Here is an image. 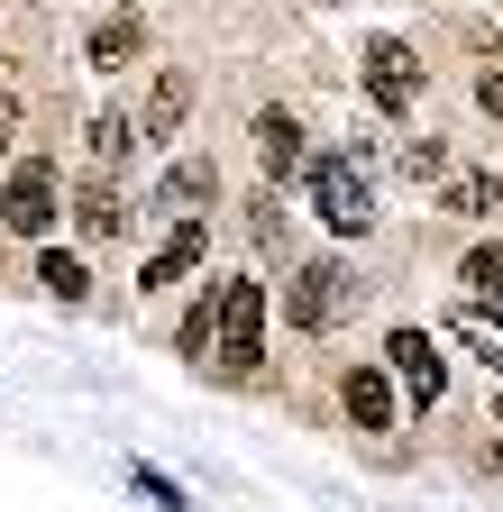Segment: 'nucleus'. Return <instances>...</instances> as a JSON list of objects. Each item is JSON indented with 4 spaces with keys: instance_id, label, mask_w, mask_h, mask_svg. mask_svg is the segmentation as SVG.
Listing matches in <instances>:
<instances>
[{
    "instance_id": "nucleus-1",
    "label": "nucleus",
    "mask_w": 503,
    "mask_h": 512,
    "mask_svg": "<svg viewBox=\"0 0 503 512\" xmlns=\"http://www.w3.org/2000/svg\"><path fill=\"white\" fill-rule=\"evenodd\" d=\"M311 211H321L339 238H357L366 220H375V192H366V165L357 156H321L311 165Z\"/></svg>"
},
{
    "instance_id": "nucleus-2",
    "label": "nucleus",
    "mask_w": 503,
    "mask_h": 512,
    "mask_svg": "<svg viewBox=\"0 0 503 512\" xmlns=\"http://www.w3.org/2000/svg\"><path fill=\"white\" fill-rule=\"evenodd\" d=\"M366 92H375V110H412L421 101V55L403 46V37H366Z\"/></svg>"
},
{
    "instance_id": "nucleus-3",
    "label": "nucleus",
    "mask_w": 503,
    "mask_h": 512,
    "mask_svg": "<svg viewBox=\"0 0 503 512\" xmlns=\"http://www.w3.org/2000/svg\"><path fill=\"white\" fill-rule=\"evenodd\" d=\"M0 229H10V238H46L55 229V165H19L10 174V192H0Z\"/></svg>"
},
{
    "instance_id": "nucleus-4",
    "label": "nucleus",
    "mask_w": 503,
    "mask_h": 512,
    "mask_svg": "<svg viewBox=\"0 0 503 512\" xmlns=\"http://www.w3.org/2000/svg\"><path fill=\"white\" fill-rule=\"evenodd\" d=\"M220 357L257 366L266 357V293L257 284H220Z\"/></svg>"
},
{
    "instance_id": "nucleus-5",
    "label": "nucleus",
    "mask_w": 503,
    "mask_h": 512,
    "mask_svg": "<svg viewBox=\"0 0 503 512\" xmlns=\"http://www.w3.org/2000/svg\"><path fill=\"white\" fill-rule=\"evenodd\" d=\"M339 302H348V275L330 266V256H311V266L293 275V293H284V320H293V330H330Z\"/></svg>"
},
{
    "instance_id": "nucleus-6",
    "label": "nucleus",
    "mask_w": 503,
    "mask_h": 512,
    "mask_svg": "<svg viewBox=\"0 0 503 512\" xmlns=\"http://www.w3.org/2000/svg\"><path fill=\"white\" fill-rule=\"evenodd\" d=\"M202 256H211V229H202V220H174V229H165V247L138 266V293H156V284H183V275L202 266Z\"/></svg>"
},
{
    "instance_id": "nucleus-7",
    "label": "nucleus",
    "mask_w": 503,
    "mask_h": 512,
    "mask_svg": "<svg viewBox=\"0 0 503 512\" xmlns=\"http://www.w3.org/2000/svg\"><path fill=\"white\" fill-rule=\"evenodd\" d=\"M385 357H394V375L412 384L421 403H439V384H449V366H439V348H430L421 330H394V339H385Z\"/></svg>"
},
{
    "instance_id": "nucleus-8",
    "label": "nucleus",
    "mask_w": 503,
    "mask_h": 512,
    "mask_svg": "<svg viewBox=\"0 0 503 512\" xmlns=\"http://www.w3.org/2000/svg\"><path fill=\"white\" fill-rule=\"evenodd\" d=\"M339 394H348V421H357V430H394V384L375 375V366H348Z\"/></svg>"
},
{
    "instance_id": "nucleus-9",
    "label": "nucleus",
    "mask_w": 503,
    "mask_h": 512,
    "mask_svg": "<svg viewBox=\"0 0 503 512\" xmlns=\"http://www.w3.org/2000/svg\"><path fill=\"white\" fill-rule=\"evenodd\" d=\"M183 110H193V74H156V92H147V119H138V138H174V128H183Z\"/></svg>"
},
{
    "instance_id": "nucleus-10",
    "label": "nucleus",
    "mask_w": 503,
    "mask_h": 512,
    "mask_svg": "<svg viewBox=\"0 0 503 512\" xmlns=\"http://www.w3.org/2000/svg\"><path fill=\"white\" fill-rule=\"evenodd\" d=\"M257 156H266V174H275V183L302 165V128H293L284 110H266V119H257Z\"/></svg>"
},
{
    "instance_id": "nucleus-11",
    "label": "nucleus",
    "mask_w": 503,
    "mask_h": 512,
    "mask_svg": "<svg viewBox=\"0 0 503 512\" xmlns=\"http://www.w3.org/2000/svg\"><path fill=\"white\" fill-rule=\"evenodd\" d=\"M439 202H449L458 220H494V211H503V174H458Z\"/></svg>"
},
{
    "instance_id": "nucleus-12",
    "label": "nucleus",
    "mask_w": 503,
    "mask_h": 512,
    "mask_svg": "<svg viewBox=\"0 0 503 512\" xmlns=\"http://www.w3.org/2000/svg\"><path fill=\"white\" fill-rule=\"evenodd\" d=\"M211 192H220V174H211V165H174V174H165V192H156V202H165L174 220H193V202H211Z\"/></svg>"
},
{
    "instance_id": "nucleus-13",
    "label": "nucleus",
    "mask_w": 503,
    "mask_h": 512,
    "mask_svg": "<svg viewBox=\"0 0 503 512\" xmlns=\"http://www.w3.org/2000/svg\"><path fill=\"white\" fill-rule=\"evenodd\" d=\"M449 339H467V348L503 375V320H494V311H449Z\"/></svg>"
},
{
    "instance_id": "nucleus-14",
    "label": "nucleus",
    "mask_w": 503,
    "mask_h": 512,
    "mask_svg": "<svg viewBox=\"0 0 503 512\" xmlns=\"http://www.w3.org/2000/svg\"><path fill=\"white\" fill-rule=\"evenodd\" d=\"M37 284H46L55 302H83V293H92V275H83V256H65V247H46V266H37Z\"/></svg>"
},
{
    "instance_id": "nucleus-15",
    "label": "nucleus",
    "mask_w": 503,
    "mask_h": 512,
    "mask_svg": "<svg viewBox=\"0 0 503 512\" xmlns=\"http://www.w3.org/2000/svg\"><path fill=\"white\" fill-rule=\"evenodd\" d=\"M138 46H147V37H138V19H101V28H92V64H110V74H119Z\"/></svg>"
},
{
    "instance_id": "nucleus-16",
    "label": "nucleus",
    "mask_w": 503,
    "mask_h": 512,
    "mask_svg": "<svg viewBox=\"0 0 503 512\" xmlns=\"http://www.w3.org/2000/svg\"><path fill=\"white\" fill-rule=\"evenodd\" d=\"M74 220H83V238H119V192H110V183H83Z\"/></svg>"
},
{
    "instance_id": "nucleus-17",
    "label": "nucleus",
    "mask_w": 503,
    "mask_h": 512,
    "mask_svg": "<svg viewBox=\"0 0 503 512\" xmlns=\"http://www.w3.org/2000/svg\"><path fill=\"white\" fill-rule=\"evenodd\" d=\"M129 147H138V128L119 119V110H101V119H92V156H101V165H119Z\"/></svg>"
},
{
    "instance_id": "nucleus-18",
    "label": "nucleus",
    "mask_w": 503,
    "mask_h": 512,
    "mask_svg": "<svg viewBox=\"0 0 503 512\" xmlns=\"http://www.w3.org/2000/svg\"><path fill=\"white\" fill-rule=\"evenodd\" d=\"M403 174L412 183H439V174H449V147H439V138H412L403 147Z\"/></svg>"
},
{
    "instance_id": "nucleus-19",
    "label": "nucleus",
    "mask_w": 503,
    "mask_h": 512,
    "mask_svg": "<svg viewBox=\"0 0 503 512\" xmlns=\"http://www.w3.org/2000/svg\"><path fill=\"white\" fill-rule=\"evenodd\" d=\"M467 284L503 302V247H476V256H467Z\"/></svg>"
},
{
    "instance_id": "nucleus-20",
    "label": "nucleus",
    "mask_w": 503,
    "mask_h": 512,
    "mask_svg": "<svg viewBox=\"0 0 503 512\" xmlns=\"http://www.w3.org/2000/svg\"><path fill=\"white\" fill-rule=\"evenodd\" d=\"M138 494H147V503H165V512H183V494H174V476H156V467H138Z\"/></svg>"
},
{
    "instance_id": "nucleus-21",
    "label": "nucleus",
    "mask_w": 503,
    "mask_h": 512,
    "mask_svg": "<svg viewBox=\"0 0 503 512\" xmlns=\"http://www.w3.org/2000/svg\"><path fill=\"white\" fill-rule=\"evenodd\" d=\"M476 101H485V119L503 128V74H485V83H476Z\"/></svg>"
}]
</instances>
